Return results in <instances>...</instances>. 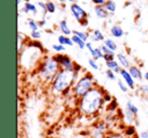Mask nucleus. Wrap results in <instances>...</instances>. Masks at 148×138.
Listing matches in <instances>:
<instances>
[{"label": "nucleus", "mask_w": 148, "mask_h": 138, "mask_svg": "<svg viewBox=\"0 0 148 138\" xmlns=\"http://www.w3.org/2000/svg\"><path fill=\"white\" fill-rule=\"evenodd\" d=\"M133 138H139V137H138V136H134Z\"/></svg>", "instance_id": "nucleus-45"}, {"label": "nucleus", "mask_w": 148, "mask_h": 138, "mask_svg": "<svg viewBox=\"0 0 148 138\" xmlns=\"http://www.w3.org/2000/svg\"><path fill=\"white\" fill-rule=\"evenodd\" d=\"M101 51H103V55H115V51H113L112 49H110L109 47H107L105 45H103L101 47Z\"/></svg>", "instance_id": "nucleus-29"}, {"label": "nucleus", "mask_w": 148, "mask_h": 138, "mask_svg": "<svg viewBox=\"0 0 148 138\" xmlns=\"http://www.w3.org/2000/svg\"><path fill=\"white\" fill-rule=\"evenodd\" d=\"M106 129H107L106 124L101 123V124H99V125H97V128H95L92 132V137L93 138H103L105 137Z\"/></svg>", "instance_id": "nucleus-8"}, {"label": "nucleus", "mask_w": 148, "mask_h": 138, "mask_svg": "<svg viewBox=\"0 0 148 138\" xmlns=\"http://www.w3.org/2000/svg\"><path fill=\"white\" fill-rule=\"evenodd\" d=\"M23 11L25 12H33V13H37L38 12V8L35 4L33 3H29V2H27L25 4V8H23Z\"/></svg>", "instance_id": "nucleus-20"}, {"label": "nucleus", "mask_w": 148, "mask_h": 138, "mask_svg": "<svg viewBox=\"0 0 148 138\" xmlns=\"http://www.w3.org/2000/svg\"><path fill=\"white\" fill-rule=\"evenodd\" d=\"M59 26H60V29H61L62 33H63L64 35H67L68 37V35H70L72 33L71 29L69 28V26H68V24H67V21L66 20H62L61 22H60Z\"/></svg>", "instance_id": "nucleus-17"}, {"label": "nucleus", "mask_w": 148, "mask_h": 138, "mask_svg": "<svg viewBox=\"0 0 148 138\" xmlns=\"http://www.w3.org/2000/svg\"><path fill=\"white\" fill-rule=\"evenodd\" d=\"M73 34L77 35L78 37H80L82 41H84L85 43H87L88 41V34L85 33L84 31H79V30H73Z\"/></svg>", "instance_id": "nucleus-24"}, {"label": "nucleus", "mask_w": 148, "mask_h": 138, "mask_svg": "<svg viewBox=\"0 0 148 138\" xmlns=\"http://www.w3.org/2000/svg\"><path fill=\"white\" fill-rule=\"evenodd\" d=\"M105 101V95H103V90L93 87L80 99L79 108L83 114L92 116L99 113Z\"/></svg>", "instance_id": "nucleus-1"}, {"label": "nucleus", "mask_w": 148, "mask_h": 138, "mask_svg": "<svg viewBox=\"0 0 148 138\" xmlns=\"http://www.w3.org/2000/svg\"><path fill=\"white\" fill-rule=\"evenodd\" d=\"M52 49H54L55 51H57V53H61V51H65V47L62 45H60V43H55V45H52Z\"/></svg>", "instance_id": "nucleus-30"}, {"label": "nucleus", "mask_w": 148, "mask_h": 138, "mask_svg": "<svg viewBox=\"0 0 148 138\" xmlns=\"http://www.w3.org/2000/svg\"><path fill=\"white\" fill-rule=\"evenodd\" d=\"M70 11L73 14V16L75 17L78 22H80V24H82L83 26L87 25V13L85 12V10L80 6V5L73 3L70 6Z\"/></svg>", "instance_id": "nucleus-5"}, {"label": "nucleus", "mask_w": 148, "mask_h": 138, "mask_svg": "<svg viewBox=\"0 0 148 138\" xmlns=\"http://www.w3.org/2000/svg\"><path fill=\"white\" fill-rule=\"evenodd\" d=\"M118 86H119V88H120V90H121L122 92H124V93H126V92H128V86H127V84L125 83V82H123L122 80H119L118 81Z\"/></svg>", "instance_id": "nucleus-26"}, {"label": "nucleus", "mask_w": 148, "mask_h": 138, "mask_svg": "<svg viewBox=\"0 0 148 138\" xmlns=\"http://www.w3.org/2000/svg\"><path fill=\"white\" fill-rule=\"evenodd\" d=\"M114 57H115V55H103V60L106 61V63L114 61Z\"/></svg>", "instance_id": "nucleus-36"}, {"label": "nucleus", "mask_w": 148, "mask_h": 138, "mask_svg": "<svg viewBox=\"0 0 148 138\" xmlns=\"http://www.w3.org/2000/svg\"><path fill=\"white\" fill-rule=\"evenodd\" d=\"M95 13L97 18H101V19H106L109 16V12L107 11V9L103 6H101V5H95Z\"/></svg>", "instance_id": "nucleus-9"}, {"label": "nucleus", "mask_w": 148, "mask_h": 138, "mask_svg": "<svg viewBox=\"0 0 148 138\" xmlns=\"http://www.w3.org/2000/svg\"><path fill=\"white\" fill-rule=\"evenodd\" d=\"M115 74L116 73H114L113 71H111V70H109V69L106 71V76H107V78L109 80H112V81H115V80H117V77H116Z\"/></svg>", "instance_id": "nucleus-28"}, {"label": "nucleus", "mask_w": 148, "mask_h": 138, "mask_svg": "<svg viewBox=\"0 0 148 138\" xmlns=\"http://www.w3.org/2000/svg\"><path fill=\"white\" fill-rule=\"evenodd\" d=\"M58 41H59L60 45H64V47H66V45H67V47H73V45H74L71 37H67V35H64V34L58 37Z\"/></svg>", "instance_id": "nucleus-12"}, {"label": "nucleus", "mask_w": 148, "mask_h": 138, "mask_svg": "<svg viewBox=\"0 0 148 138\" xmlns=\"http://www.w3.org/2000/svg\"><path fill=\"white\" fill-rule=\"evenodd\" d=\"M38 5H39L44 11H47V3H44V2H41V1H40V2L38 3Z\"/></svg>", "instance_id": "nucleus-38"}, {"label": "nucleus", "mask_w": 148, "mask_h": 138, "mask_svg": "<svg viewBox=\"0 0 148 138\" xmlns=\"http://www.w3.org/2000/svg\"><path fill=\"white\" fill-rule=\"evenodd\" d=\"M129 73L131 74V76L133 77L134 80H138V81H141L143 79V75H142L140 69H138V67L136 66H131V67L128 69Z\"/></svg>", "instance_id": "nucleus-10"}, {"label": "nucleus", "mask_w": 148, "mask_h": 138, "mask_svg": "<svg viewBox=\"0 0 148 138\" xmlns=\"http://www.w3.org/2000/svg\"><path fill=\"white\" fill-rule=\"evenodd\" d=\"M135 128L133 127L132 125H130L129 127L127 128V130H126V134H127L128 136H133L135 135Z\"/></svg>", "instance_id": "nucleus-32"}, {"label": "nucleus", "mask_w": 148, "mask_h": 138, "mask_svg": "<svg viewBox=\"0 0 148 138\" xmlns=\"http://www.w3.org/2000/svg\"><path fill=\"white\" fill-rule=\"evenodd\" d=\"M107 67H108V69L111 70V71H113L114 73H116V74H118V73L120 74V71H121V69H122V67L119 64V62L115 61V60H114V61H111V62H108Z\"/></svg>", "instance_id": "nucleus-13"}, {"label": "nucleus", "mask_w": 148, "mask_h": 138, "mask_svg": "<svg viewBox=\"0 0 148 138\" xmlns=\"http://www.w3.org/2000/svg\"><path fill=\"white\" fill-rule=\"evenodd\" d=\"M95 87V79L91 74H86L75 83L73 87V94L76 98H81Z\"/></svg>", "instance_id": "nucleus-4"}, {"label": "nucleus", "mask_w": 148, "mask_h": 138, "mask_svg": "<svg viewBox=\"0 0 148 138\" xmlns=\"http://www.w3.org/2000/svg\"><path fill=\"white\" fill-rule=\"evenodd\" d=\"M117 60L118 62H119V64L121 65V67L123 68V69H129L131 66H130V62L129 60H128V57H126L125 55H123V53H118L117 55Z\"/></svg>", "instance_id": "nucleus-11"}, {"label": "nucleus", "mask_w": 148, "mask_h": 138, "mask_svg": "<svg viewBox=\"0 0 148 138\" xmlns=\"http://www.w3.org/2000/svg\"><path fill=\"white\" fill-rule=\"evenodd\" d=\"M88 64H89V67H91L93 70H95V71L99 69V65H97V60H95L93 57H91V59L88 60Z\"/></svg>", "instance_id": "nucleus-31"}, {"label": "nucleus", "mask_w": 148, "mask_h": 138, "mask_svg": "<svg viewBox=\"0 0 148 138\" xmlns=\"http://www.w3.org/2000/svg\"><path fill=\"white\" fill-rule=\"evenodd\" d=\"M56 60L59 62L60 66H61L62 69L64 70H73L74 67H75V64L72 62V60L70 59L68 55H55Z\"/></svg>", "instance_id": "nucleus-6"}, {"label": "nucleus", "mask_w": 148, "mask_h": 138, "mask_svg": "<svg viewBox=\"0 0 148 138\" xmlns=\"http://www.w3.org/2000/svg\"><path fill=\"white\" fill-rule=\"evenodd\" d=\"M95 5H103L106 2V0H91Z\"/></svg>", "instance_id": "nucleus-37"}, {"label": "nucleus", "mask_w": 148, "mask_h": 138, "mask_svg": "<svg viewBox=\"0 0 148 138\" xmlns=\"http://www.w3.org/2000/svg\"><path fill=\"white\" fill-rule=\"evenodd\" d=\"M59 1H60L61 3H65L66 1H67V0H59Z\"/></svg>", "instance_id": "nucleus-44"}, {"label": "nucleus", "mask_w": 148, "mask_h": 138, "mask_svg": "<svg viewBox=\"0 0 148 138\" xmlns=\"http://www.w3.org/2000/svg\"><path fill=\"white\" fill-rule=\"evenodd\" d=\"M120 75H121L122 79L124 80V82L127 84V86L130 89L132 90L135 89V81H134L133 77H132L131 74L129 73V71L127 69H123L122 68L121 71H120Z\"/></svg>", "instance_id": "nucleus-7"}, {"label": "nucleus", "mask_w": 148, "mask_h": 138, "mask_svg": "<svg viewBox=\"0 0 148 138\" xmlns=\"http://www.w3.org/2000/svg\"><path fill=\"white\" fill-rule=\"evenodd\" d=\"M92 39L95 41H105V37H103V34L101 33V30H99V29H97V30H93L92 32Z\"/></svg>", "instance_id": "nucleus-19"}, {"label": "nucleus", "mask_w": 148, "mask_h": 138, "mask_svg": "<svg viewBox=\"0 0 148 138\" xmlns=\"http://www.w3.org/2000/svg\"><path fill=\"white\" fill-rule=\"evenodd\" d=\"M86 47H87V49L89 51V53H90V55H92V53H95V47H92V43H86Z\"/></svg>", "instance_id": "nucleus-35"}, {"label": "nucleus", "mask_w": 148, "mask_h": 138, "mask_svg": "<svg viewBox=\"0 0 148 138\" xmlns=\"http://www.w3.org/2000/svg\"><path fill=\"white\" fill-rule=\"evenodd\" d=\"M61 71V66L55 57H47L41 66L40 76L45 82H51L55 79L57 74Z\"/></svg>", "instance_id": "nucleus-3"}, {"label": "nucleus", "mask_w": 148, "mask_h": 138, "mask_svg": "<svg viewBox=\"0 0 148 138\" xmlns=\"http://www.w3.org/2000/svg\"><path fill=\"white\" fill-rule=\"evenodd\" d=\"M91 57H93L95 60H99V59H103V53L101 51V47H95V53L91 55Z\"/></svg>", "instance_id": "nucleus-22"}, {"label": "nucleus", "mask_w": 148, "mask_h": 138, "mask_svg": "<svg viewBox=\"0 0 148 138\" xmlns=\"http://www.w3.org/2000/svg\"><path fill=\"white\" fill-rule=\"evenodd\" d=\"M111 33L112 35H113L114 37H117V39H120V37H122L124 35V30L123 28H122L120 25H113L111 28Z\"/></svg>", "instance_id": "nucleus-14"}, {"label": "nucleus", "mask_w": 148, "mask_h": 138, "mask_svg": "<svg viewBox=\"0 0 148 138\" xmlns=\"http://www.w3.org/2000/svg\"><path fill=\"white\" fill-rule=\"evenodd\" d=\"M29 28H31L32 31H37L38 29H39L40 25H39V23L36 22L35 20H33V19H29Z\"/></svg>", "instance_id": "nucleus-25"}, {"label": "nucleus", "mask_w": 148, "mask_h": 138, "mask_svg": "<svg viewBox=\"0 0 148 138\" xmlns=\"http://www.w3.org/2000/svg\"><path fill=\"white\" fill-rule=\"evenodd\" d=\"M56 11V5L54 4L52 1H48L47 2V12L54 13Z\"/></svg>", "instance_id": "nucleus-27"}, {"label": "nucleus", "mask_w": 148, "mask_h": 138, "mask_svg": "<svg viewBox=\"0 0 148 138\" xmlns=\"http://www.w3.org/2000/svg\"><path fill=\"white\" fill-rule=\"evenodd\" d=\"M103 45H105L107 47H109L110 49H112L113 51H116L118 49V45H117V43H116V41H114V39H105Z\"/></svg>", "instance_id": "nucleus-18"}, {"label": "nucleus", "mask_w": 148, "mask_h": 138, "mask_svg": "<svg viewBox=\"0 0 148 138\" xmlns=\"http://www.w3.org/2000/svg\"><path fill=\"white\" fill-rule=\"evenodd\" d=\"M140 138H148V131L144 130L140 133Z\"/></svg>", "instance_id": "nucleus-39"}, {"label": "nucleus", "mask_w": 148, "mask_h": 138, "mask_svg": "<svg viewBox=\"0 0 148 138\" xmlns=\"http://www.w3.org/2000/svg\"><path fill=\"white\" fill-rule=\"evenodd\" d=\"M107 138H126V137L121 133H114V134H111L110 136H108Z\"/></svg>", "instance_id": "nucleus-34"}, {"label": "nucleus", "mask_w": 148, "mask_h": 138, "mask_svg": "<svg viewBox=\"0 0 148 138\" xmlns=\"http://www.w3.org/2000/svg\"><path fill=\"white\" fill-rule=\"evenodd\" d=\"M21 0H17V6H19V5H21Z\"/></svg>", "instance_id": "nucleus-43"}, {"label": "nucleus", "mask_w": 148, "mask_h": 138, "mask_svg": "<svg viewBox=\"0 0 148 138\" xmlns=\"http://www.w3.org/2000/svg\"><path fill=\"white\" fill-rule=\"evenodd\" d=\"M103 7L107 9L108 12H111V13H114L116 10H117V4L114 2L113 0H107L103 4Z\"/></svg>", "instance_id": "nucleus-15"}, {"label": "nucleus", "mask_w": 148, "mask_h": 138, "mask_svg": "<svg viewBox=\"0 0 148 138\" xmlns=\"http://www.w3.org/2000/svg\"><path fill=\"white\" fill-rule=\"evenodd\" d=\"M125 118L127 120V122L129 124H133L134 121H135V118H136V115L134 113H132L131 111H129L128 109L125 110Z\"/></svg>", "instance_id": "nucleus-21"}, {"label": "nucleus", "mask_w": 148, "mask_h": 138, "mask_svg": "<svg viewBox=\"0 0 148 138\" xmlns=\"http://www.w3.org/2000/svg\"><path fill=\"white\" fill-rule=\"evenodd\" d=\"M126 109H128L129 111H131L132 113H134L135 115H137L139 110H138V107H136L131 101H127V104H126Z\"/></svg>", "instance_id": "nucleus-23"}, {"label": "nucleus", "mask_w": 148, "mask_h": 138, "mask_svg": "<svg viewBox=\"0 0 148 138\" xmlns=\"http://www.w3.org/2000/svg\"><path fill=\"white\" fill-rule=\"evenodd\" d=\"M143 77H144V79H145L146 81H148V72H146V73L144 74V76H143Z\"/></svg>", "instance_id": "nucleus-42"}, {"label": "nucleus", "mask_w": 148, "mask_h": 138, "mask_svg": "<svg viewBox=\"0 0 148 138\" xmlns=\"http://www.w3.org/2000/svg\"><path fill=\"white\" fill-rule=\"evenodd\" d=\"M142 89H143V91L145 92V93L148 94V86H142Z\"/></svg>", "instance_id": "nucleus-41"}, {"label": "nucleus", "mask_w": 148, "mask_h": 138, "mask_svg": "<svg viewBox=\"0 0 148 138\" xmlns=\"http://www.w3.org/2000/svg\"><path fill=\"white\" fill-rule=\"evenodd\" d=\"M71 39H72V41H73L74 45H76L80 49H85V47H86V43H85L84 41H82L80 37H77V35L73 34Z\"/></svg>", "instance_id": "nucleus-16"}, {"label": "nucleus", "mask_w": 148, "mask_h": 138, "mask_svg": "<svg viewBox=\"0 0 148 138\" xmlns=\"http://www.w3.org/2000/svg\"><path fill=\"white\" fill-rule=\"evenodd\" d=\"M45 24H46V20H45V19H44V20H42V21H40V22H39L40 27H43Z\"/></svg>", "instance_id": "nucleus-40"}, {"label": "nucleus", "mask_w": 148, "mask_h": 138, "mask_svg": "<svg viewBox=\"0 0 148 138\" xmlns=\"http://www.w3.org/2000/svg\"><path fill=\"white\" fill-rule=\"evenodd\" d=\"M41 32H40L39 30H37V31H32V33H31V37H32V39H36V41H38L39 39H41Z\"/></svg>", "instance_id": "nucleus-33"}, {"label": "nucleus", "mask_w": 148, "mask_h": 138, "mask_svg": "<svg viewBox=\"0 0 148 138\" xmlns=\"http://www.w3.org/2000/svg\"><path fill=\"white\" fill-rule=\"evenodd\" d=\"M78 72L75 70H64L61 69V71L57 74L55 79L53 80V89L54 91L58 93L65 94L70 90V88L73 86L77 78Z\"/></svg>", "instance_id": "nucleus-2"}]
</instances>
